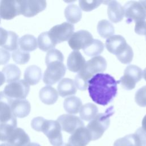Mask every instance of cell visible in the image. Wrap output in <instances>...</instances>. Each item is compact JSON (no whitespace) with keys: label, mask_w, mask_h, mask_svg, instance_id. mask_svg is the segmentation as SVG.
<instances>
[{"label":"cell","mask_w":146,"mask_h":146,"mask_svg":"<svg viewBox=\"0 0 146 146\" xmlns=\"http://www.w3.org/2000/svg\"><path fill=\"white\" fill-rule=\"evenodd\" d=\"M117 83L118 81L108 74H95L88 81L89 95L96 104L106 106L116 96Z\"/></svg>","instance_id":"6da1fadb"},{"label":"cell","mask_w":146,"mask_h":146,"mask_svg":"<svg viewBox=\"0 0 146 146\" xmlns=\"http://www.w3.org/2000/svg\"><path fill=\"white\" fill-rule=\"evenodd\" d=\"M114 112L113 107L110 106L104 113L97 114L90 121L86 128L91 134V140H96L102 136L104 132L109 127L110 124V118Z\"/></svg>","instance_id":"7a4b0ae2"},{"label":"cell","mask_w":146,"mask_h":146,"mask_svg":"<svg viewBox=\"0 0 146 146\" xmlns=\"http://www.w3.org/2000/svg\"><path fill=\"white\" fill-rule=\"evenodd\" d=\"M47 68L43 74V80L48 86L55 84L65 75L66 67L63 62L54 61L46 64Z\"/></svg>","instance_id":"3957f363"},{"label":"cell","mask_w":146,"mask_h":146,"mask_svg":"<svg viewBox=\"0 0 146 146\" xmlns=\"http://www.w3.org/2000/svg\"><path fill=\"white\" fill-rule=\"evenodd\" d=\"M61 130V127L57 121L45 119L40 132H42L48 137L52 146H60L63 144Z\"/></svg>","instance_id":"277c9868"},{"label":"cell","mask_w":146,"mask_h":146,"mask_svg":"<svg viewBox=\"0 0 146 146\" xmlns=\"http://www.w3.org/2000/svg\"><path fill=\"white\" fill-rule=\"evenodd\" d=\"M143 76L142 70L136 65H129L124 70V75L120 78L118 83L126 90H131L135 87L136 84Z\"/></svg>","instance_id":"5b68a950"},{"label":"cell","mask_w":146,"mask_h":146,"mask_svg":"<svg viewBox=\"0 0 146 146\" xmlns=\"http://www.w3.org/2000/svg\"><path fill=\"white\" fill-rule=\"evenodd\" d=\"M30 91L29 84L23 79L6 85L3 92L12 99H25Z\"/></svg>","instance_id":"8992f818"},{"label":"cell","mask_w":146,"mask_h":146,"mask_svg":"<svg viewBox=\"0 0 146 146\" xmlns=\"http://www.w3.org/2000/svg\"><path fill=\"white\" fill-rule=\"evenodd\" d=\"M124 15L127 18L126 22L131 23L132 22L145 21L146 19V11L139 2L128 1L123 6Z\"/></svg>","instance_id":"52a82bcc"},{"label":"cell","mask_w":146,"mask_h":146,"mask_svg":"<svg viewBox=\"0 0 146 146\" xmlns=\"http://www.w3.org/2000/svg\"><path fill=\"white\" fill-rule=\"evenodd\" d=\"M74 26L68 22H63L53 26L48 34L55 44L68 40L73 34Z\"/></svg>","instance_id":"ba28073f"},{"label":"cell","mask_w":146,"mask_h":146,"mask_svg":"<svg viewBox=\"0 0 146 146\" xmlns=\"http://www.w3.org/2000/svg\"><path fill=\"white\" fill-rule=\"evenodd\" d=\"M20 14L27 17H33L46 7V2L41 0L19 1Z\"/></svg>","instance_id":"9c48e42d"},{"label":"cell","mask_w":146,"mask_h":146,"mask_svg":"<svg viewBox=\"0 0 146 146\" xmlns=\"http://www.w3.org/2000/svg\"><path fill=\"white\" fill-rule=\"evenodd\" d=\"M91 34L84 30H81L74 33L68 39V43L74 51L83 49L89 45L93 40Z\"/></svg>","instance_id":"30bf717a"},{"label":"cell","mask_w":146,"mask_h":146,"mask_svg":"<svg viewBox=\"0 0 146 146\" xmlns=\"http://www.w3.org/2000/svg\"><path fill=\"white\" fill-rule=\"evenodd\" d=\"M61 129L70 134H72L77 129L84 127V123L80 117L71 114H63L58 117L56 120Z\"/></svg>","instance_id":"8fae6325"},{"label":"cell","mask_w":146,"mask_h":146,"mask_svg":"<svg viewBox=\"0 0 146 146\" xmlns=\"http://www.w3.org/2000/svg\"><path fill=\"white\" fill-rule=\"evenodd\" d=\"M12 99L7 96L3 91H0V123H6L17 120L11 111Z\"/></svg>","instance_id":"7c38bea8"},{"label":"cell","mask_w":146,"mask_h":146,"mask_svg":"<svg viewBox=\"0 0 146 146\" xmlns=\"http://www.w3.org/2000/svg\"><path fill=\"white\" fill-rule=\"evenodd\" d=\"M20 14L19 1L2 0L0 1V17L3 19H11Z\"/></svg>","instance_id":"4fadbf2b"},{"label":"cell","mask_w":146,"mask_h":146,"mask_svg":"<svg viewBox=\"0 0 146 146\" xmlns=\"http://www.w3.org/2000/svg\"><path fill=\"white\" fill-rule=\"evenodd\" d=\"M18 36L14 31L0 27V46L6 50L15 51L18 48Z\"/></svg>","instance_id":"5bb4252c"},{"label":"cell","mask_w":146,"mask_h":146,"mask_svg":"<svg viewBox=\"0 0 146 146\" xmlns=\"http://www.w3.org/2000/svg\"><path fill=\"white\" fill-rule=\"evenodd\" d=\"M105 45L110 52L117 56L123 51L128 44L123 36L115 35L108 38L106 41Z\"/></svg>","instance_id":"9a60e30c"},{"label":"cell","mask_w":146,"mask_h":146,"mask_svg":"<svg viewBox=\"0 0 146 146\" xmlns=\"http://www.w3.org/2000/svg\"><path fill=\"white\" fill-rule=\"evenodd\" d=\"M91 140V136L86 127L77 129L69 137L68 144L71 146H86Z\"/></svg>","instance_id":"2e32d148"},{"label":"cell","mask_w":146,"mask_h":146,"mask_svg":"<svg viewBox=\"0 0 146 146\" xmlns=\"http://www.w3.org/2000/svg\"><path fill=\"white\" fill-rule=\"evenodd\" d=\"M106 67L107 62L105 58L99 55L87 61L83 68L92 77L95 74L104 72Z\"/></svg>","instance_id":"e0dca14e"},{"label":"cell","mask_w":146,"mask_h":146,"mask_svg":"<svg viewBox=\"0 0 146 146\" xmlns=\"http://www.w3.org/2000/svg\"><path fill=\"white\" fill-rule=\"evenodd\" d=\"M11 109L15 117L23 118L29 115L31 110V105L26 99H12Z\"/></svg>","instance_id":"ac0fdd59"},{"label":"cell","mask_w":146,"mask_h":146,"mask_svg":"<svg viewBox=\"0 0 146 146\" xmlns=\"http://www.w3.org/2000/svg\"><path fill=\"white\" fill-rule=\"evenodd\" d=\"M86 63L85 58L79 51H73L68 56L67 66L70 71L76 72L84 67Z\"/></svg>","instance_id":"d6986e66"},{"label":"cell","mask_w":146,"mask_h":146,"mask_svg":"<svg viewBox=\"0 0 146 146\" xmlns=\"http://www.w3.org/2000/svg\"><path fill=\"white\" fill-rule=\"evenodd\" d=\"M7 143L12 146H25L30 143L29 135L21 128H16L9 136Z\"/></svg>","instance_id":"ffe728a7"},{"label":"cell","mask_w":146,"mask_h":146,"mask_svg":"<svg viewBox=\"0 0 146 146\" xmlns=\"http://www.w3.org/2000/svg\"><path fill=\"white\" fill-rule=\"evenodd\" d=\"M108 3L107 14L110 20L113 23L120 22L124 15L123 7L116 1L107 2Z\"/></svg>","instance_id":"44dd1931"},{"label":"cell","mask_w":146,"mask_h":146,"mask_svg":"<svg viewBox=\"0 0 146 146\" xmlns=\"http://www.w3.org/2000/svg\"><path fill=\"white\" fill-rule=\"evenodd\" d=\"M58 91L61 97H66L76 93L74 81L70 78H63L58 85Z\"/></svg>","instance_id":"7402d4cb"},{"label":"cell","mask_w":146,"mask_h":146,"mask_svg":"<svg viewBox=\"0 0 146 146\" xmlns=\"http://www.w3.org/2000/svg\"><path fill=\"white\" fill-rule=\"evenodd\" d=\"M42 75L41 68L36 65H31L26 68L24 78L29 85H35L40 81Z\"/></svg>","instance_id":"603a6c76"},{"label":"cell","mask_w":146,"mask_h":146,"mask_svg":"<svg viewBox=\"0 0 146 146\" xmlns=\"http://www.w3.org/2000/svg\"><path fill=\"white\" fill-rule=\"evenodd\" d=\"M39 98L43 103L51 105L54 104L58 100V93L54 87L51 86H46L40 89Z\"/></svg>","instance_id":"cb8c5ba5"},{"label":"cell","mask_w":146,"mask_h":146,"mask_svg":"<svg viewBox=\"0 0 146 146\" xmlns=\"http://www.w3.org/2000/svg\"><path fill=\"white\" fill-rule=\"evenodd\" d=\"M19 48L25 52L33 51L38 47L36 38L32 35L26 34L18 40Z\"/></svg>","instance_id":"d4e9b609"},{"label":"cell","mask_w":146,"mask_h":146,"mask_svg":"<svg viewBox=\"0 0 146 146\" xmlns=\"http://www.w3.org/2000/svg\"><path fill=\"white\" fill-rule=\"evenodd\" d=\"M7 83H12L19 80L21 71L19 67L14 64H8L5 66L2 71Z\"/></svg>","instance_id":"484cf974"},{"label":"cell","mask_w":146,"mask_h":146,"mask_svg":"<svg viewBox=\"0 0 146 146\" xmlns=\"http://www.w3.org/2000/svg\"><path fill=\"white\" fill-rule=\"evenodd\" d=\"M64 16L68 23H76L82 18V10L77 5L70 4L64 10Z\"/></svg>","instance_id":"4316f807"},{"label":"cell","mask_w":146,"mask_h":146,"mask_svg":"<svg viewBox=\"0 0 146 146\" xmlns=\"http://www.w3.org/2000/svg\"><path fill=\"white\" fill-rule=\"evenodd\" d=\"M82 106V102L78 97L72 96L66 98L63 103L65 111L70 114L78 113Z\"/></svg>","instance_id":"83f0119b"},{"label":"cell","mask_w":146,"mask_h":146,"mask_svg":"<svg viewBox=\"0 0 146 146\" xmlns=\"http://www.w3.org/2000/svg\"><path fill=\"white\" fill-rule=\"evenodd\" d=\"M98 108L97 106L92 103H87L82 106L80 111V117L85 121H90L97 115Z\"/></svg>","instance_id":"f1b7e54d"},{"label":"cell","mask_w":146,"mask_h":146,"mask_svg":"<svg viewBox=\"0 0 146 146\" xmlns=\"http://www.w3.org/2000/svg\"><path fill=\"white\" fill-rule=\"evenodd\" d=\"M97 31L101 37L108 39L113 35L115 29L110 22L106 19H103L98 22Z\"/></svg>","instance_id":"f546056e"},{"label":"cell","mask_w":146,"mask_h":146,"mask_svg":"<svg viewBox=\"0 0 146 146\" xmlns=\"http://www.w3.org/2000/svg\"><path fill=\"white\" fill-rule=\"evenodd\" d=\"M83 50L84 53L88 56H99L104 50V44L100 40L95 39Z\"/></svg>","instance_id":"4dcf8cb0"},{"label":"cell","mask_w":146,"mask_h":146,"mask_svg":"<svg viewBox=\"0 0 146 146\" xmlns=\"http://www.w3.org/2000/svg\"><path fill=\"white\" fill-rule=\"evenodd\" d=\"M37 42L38 47L43 51H49L54 48L56 46L51 39L48 31L43 32L39 34Z\"/></svg>","instance_id":"1f68e13d"},{"label":"cell","mask_w":146,"mask_h":146,"mask_svg":"<svg viewBox=\"0 0 146 146\" xmlns=\"http://www.w3.org/2000/svg\"><path fill=\"white\" fill-rule=\"evenodd\" d=\"M92 76L83 68L75 76L74 83L76 87L80 90H86L88 88V81Z\"/></svg>","instance_id":"d6a6232c"},{"label":"cell","mask_w":146,"mask_h":146,"mask_svg":"<svg viewBox=\"0 0 146 146\" xmlns=\"http://www.w3.org/2000/svg\"><path fill=\"white\" fill-rule=\"evenodd\" d=\"M17 120L6 123H0V141H7L9 136L16 128Z\"/></svg>","instance_id":"836d02e7"},{"label":"cell","mask_w":146,"mask_h":146,"mask_svg":"<svg viewBox=\"0 0 146 146\" xmlns=\"http://www.w3.org/2000/svg\"><path fill=\"white\" fill-rule=\"evenodd\" d=\"M113 146H141V145L136 135L133 133L117 139L115 141Z\"/></svg>","instance_id":"e575fe53"},{"label":"cell","mask_w":146,"mask_h":146,"mask_svg":"<svg viewBox=\"0 0 146 146\" xmlns=\"http://www.w3.org/2000/svg\"><path fill=\"white\" fill-rule=\"evenodd\" d=\"M13 60L17 64H25L27 63L30 59V55L29 52H25L19 48L14 51L12 53Z\"/></svg>","instance_id":"d590c367"},{"label":"cell","mask_w":146,"mask_h":146,"mask_svg":"<svg viewBox=\"0 0 146 146\" xmlns=\"http://www.w3.org/2000/svg\"><path fill=\"white\" fill-rule=\"evenodd\" d=\"M116 56L122 63L129 64L132 60L133 57V52L131 47L128 44L123 51Z\"/></svg>","instance_id":"8d00e7d4"},{"label":"cell","mask_w":146,"mask_h":146,"mask_svg":"<svg viewBox=\"0 0 146 146\" xmlns=\"http://www.w3.org/2000/svg\"><path fill=\"white\" fill-rule=\"evenodd\" d=\"M64 56L62 53L58 49L52 48L48 51L45 59L46 64H48L54 61H60L63 62Z\"/></svg>","instance_id":"74e56055"},{"label":"cell","mask_w":146,"mask_h":146,"mask_svg":"<svg viewBox=\"0 0 146 146\" xmlns=\"http://www.w3.org/2000/svg\"><path fill=\"white\" fill-rule=\"evenodd\" d=\"M102 1H82L80 0L79 1V5L81 10L84 11H90L98 6L103 3Z\"/></svg>","instance_id":"f35d334b"},{"label":"cell","mask_w":146,"mask_h":146,"mask_svg":"<svg viewBox=\"0 0 146 146\" xmlns=\"http://www.w3.org/2000/svg\"><path fill=\"white\" fill-rule=\"evenodd\" d=\"M136 103L140 107H146V86L139 88L135 96Z\"/></svg>","instance_id":"ab89813d"},{"label":"cell","mask_w":146,"mask_h":146,"mask_svg":"<svg viewBox=\"0 0 146 146\" xmlns=\"http://www.w3.org/2000/svg\"><path fill=\"white\" fill-rule=\"evenodd\" d=\"M135 31L136 34L141 35H146V21H140L135 23Z\"/></svg>","instance_id":"60d3db41"},{"label":"cell","mask_w":146,"mask_h":146,"mask_svg":"<svg viewBox=\"0 0 146 146\" xmlns=\"http://www.w3.org/2000/svg\"><path fill=\"white\" fill-rule=\"evenodd\" d=\"M45 120V119L41 116H38L34 117L31 123V127L35 131L40 132L42 126L43 125V123L44 121Z\"/></svg>","instance_id":"b9f144b4"},{"label":"cell","mask_w":146,"mask_h":146,"mask_svg":"<svg viewBox=\"0 0 146 146\" xmlns=\"http://www.w3.org/2000/svg\"><path fill=\"white\" fill-rule=\"evenodd\" d=\"M10 58V54L9 51L0 48V65H4L8 63Z\"/></svg>","instance_id":"7bdbcfd3"},{"label":"cell","mask_w":146,"mask_h":146,"mask_svg":"<svg viewBox=\"0 0 146 146\" xmlns=\"http://www.w3.org/2000/svg\"><path fill=\"white\" fill-rule=\"evenodd\" d=\"M5 78L2 72L0 71V86H2L5 82Z\"/></svg>","instance_id":"ee69618b"},{"label":"cell","mask_w":146,"mask_h":146,"mask_svg":"<svg viewBox=\"0 0 146 146\" xmlns=\"http://www.w3.org/2000/svg\"><path fill=\"white\" fill-rule=\"evenodd\" d=\"M143 129L146 132V115L144 116V117L143 119L142 120V127Z\"/></svg>","instance_id":"f6af8a7d"},{"label":"cell","mask_w":146,"mask_h":146,"mask_svg":"<svg viewBox=\"0 0 146 146\" xmlns=\"http://www.w3.org/2000/svg\"><path fill=\"white\" fill-rule=\"evenodd\" d=\"M139 3L146 11V1H140Z\"/></svg>","instance_id":"bcb514c9"},{"label":"cell","mask_w":146,"mask_h":146,"mask_svg":"<svg viewBox=\"0 0 146 146\" xmlns=\"http://www.w3.org/2000/svg\"><path fill=\"white\" fill-rule=\"evenodd\" d=\"M25 146H40V145L36 143H29Z\"/></svg>","instance_id":"7dc6e473"},{"label":"cell","mask_w":146,"mask_h":146,"mask_svg":"<svg viewBox=\"0 0 146 146\" xmlns=\"http://www.w3.org/2000/svg\"><path fill=\"white\" fill-rule=\"evenodd\" d=\"M143 78L146 81V68L144 70L143 72Z\"/></svg>","instance_id":"c3c4849f"},{"label":"cell","mask_w":146,"mask_h":146,"mask_svg":"<svg viewBox=\"0 0 146 146\" xmlns=\"http://www.w3.org/2000/svg\"><path fill=\"white\" fill-rule=\"evenodd\" d=\"M0 146H12L9 143H2L0 144Z\"/></svg>","instance_id":"681fc988"},{"label":"cell","mask_w":146,"mask_h":146,"mask_svg":"<svg viewBox=\"0 0 146 146\" xmlns=\"http://www.w3.org/2000/svg\"><path fill=\"white\" fill-rule=\"evenodd\" d=\"M60 146H71L70 144H68V143H63L61 145H60Z\"/></svg>","instance_id":"f907efd6"},{"label":"cell","mask_w":146,"mask_h":146,"mask_svg":"<svg viewBox=\"0 0 146 146\" xmlns=\"http://www.w3.org/2000/svg\"><path fill=\"white\" fill-rule=\"evenodd\" d=\"M0 23H1V17H0Z\"/></svg>","instance_id":"816d5d0a"}]
</instances>
